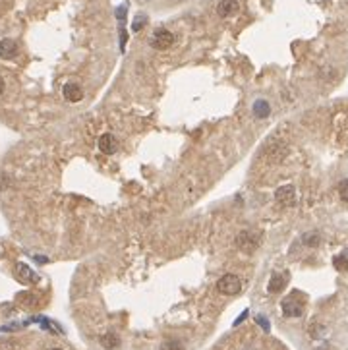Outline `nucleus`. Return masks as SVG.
<instances>
[{"label": "nucleus", "instance_id": "nucleus-9", "mask_svg": "<svg viewBox=\"0 0 348 350\" xmlns=\"http://www.w3.org/2000/svg\"><path fill=\"white\" fill-rule=\"evenodd\" d=\"M287 283H288V275L273 273V275H271V281H269V285H267V290H269L271 294H279V292H283V288L287 287Z\"/></svg>", "mask_w": 348, "mask_h": 350}, {"label": "nucleus", "instance_id": "nucleus-1", "mask_svg": "<svg viewBox=\"0 0 348 350\" xmlns=\"http://www.w3.org/2000/svg\"><path fill=\"white\" fill-rule=\"evenodd\" d=\"M261 244V234L255 230H242L236 236V248L242 250L244 253H251L259 248Z\"/></svg>", "mask_w": 348, "mask_h": 350}, {"label": "nucleus", "instance_id": "nucleus-12", "mask_svg": "<svg viewBox=\"0 0 348 350\" xmlns=\"http://www.w3.org/2000/svg\"><path fill=\"white\" fill-rule=\"evenodd\" d=\"M99 343H101V347H102V349H106V350H114V349H118V347H120V337L108 331V333H104V335H101Z\"/></svg>", "mask_w": 348, "mask_h": 350}, {"label": "nucleus", "instance_id": "nucleus-17", "mask_svg": "<svg viewBox=\"0 0 348 350\" xmlns=\"http://www.w3.org/2000/svg\"><path fill=\"white\" fill-rule=\"evenodd\" d=\"M337 190H339L341 200L348 203V178H345V180H341V182H339V188H337Z\"/></svg>", "mask_w": 348, "mask_h": 350}, {"label": "nucleus", "instance_id": "nucleus-25", "mask_svg": "<svg viewBox=\"0 0 348 350\" xmlns=\"http://www.w3.org/2000/svg\"><path fill=\"white\" fill-rule=\"evenodd\" d=\"M0 255H2V251H0Z\"/></svg>", "mask_w": 348, "mask_h": 350}, {"label": "nucleus", "instance_id": "nucleus-24", "mask_svg": "<svg viewBox=\"0 0 348 350\" xmlns=\"http://www.w3.org/2000/svg\"><path fill=\"white\" fill-rule=\"evenodd\" d=\"M50 350H60V349H50Z\"/></svg>", "mask_w": 348, "mask_h": 350}, {"label": "nucleus", "instance_id": "nucleus-22", "mask_svg": "<svg viewBox=\"0 0 348 350\" xmlns=\"http://www.w3.org/2000/svg\"><path fill=\"white\" fill-rule=\"evenodd\" d=\"M246 315H248V311H244V313H242V315H240V317H238V319L234 321V325H240V323H242V321L246 319Z\"/></svg>", "mask_w": 348, "mask_h": 350}, {"label": "nucleus", "instance_id": "nucleus-4", "mask_svg": "<svg viewBox=\"0 0 348 350\" xmlns=\"http://www.w3.org/2000/svg\"><path fill=\"white\" fill-rule=\"evenodd\" d=\"M151 47L159 50H166L174 43V33H170L168 29H157L149 39Z\"/></svg>", "mask_w": 348, "mask_h": 350}, {"label": "nucleus", "instance_id": "nucleus-16", "mask_svg": "<svg viewBox=\"0 0 348 350\" xmlns=\"http://www.w3.org/2000/svg\"><path fill=\"white\" fill-rule=\"evenodd\" d=\"M161 350H186V349H184V345L178 343V341H164V343L161 345Z\"/></svg>", "mask_w": 348, "mask_h": 350}, {"label": "nucleus", "instance_id": "nucleus-2", "mask_svg": "<svg viewBox=\"0 0 348 350\" xmlns=\"http://www.w3.org/2000/svg\"><path fill=\"white\" fill-rule=\"evenodd\" d=\"M217 290H219L221 294H225V296H236V294L242 290V281H240L236 275L226 273V275H223V277L219 279Z\"/></svg>", "mask_w": 348, "mask_h": 350}, {"label": "nucleus", "instance_id": "nucleus-10", "mask_svg": "<svg viewBox=\"0 0 348 350\" xmlns=\"http://www.w3.org/2000/svg\"><path fill=\"white\" fill-rule=\"evenodd\" d=\"M238 10H240V4H238L236 0H221L219 6H217V14H219L221 18H230V16H234Z\"/></svg>", "mask_w": 348, "mask_h": 350}, {"label": "nucleus", "instance_id": "nucleus-15", "mask_svg": "<svg viewBox=\"0 0 348 350\" xmlns=\"http://www.w3.org/2000/svg\"><path fill=\"white\" fill-rule=\"evenodd\" d=\"M333 263H335V267H337L339 271H348V251H343V253L335 255Z\"/></svg>", "mask_w": 348, "mask_h": 350}, {"label": "nucleus", "instance_id": "nucleus-13", "mask_svg": "<svg viewBox=\"0 0 348 350\" xmlns=\"http://www.w3.org/2000/svg\"><path fill=\"white\" fill-rule=\"evenodd\" d=\"M251 110H253L255 118H267V116H269V112H271V106H269V103H267V101L257 99L255 103H253Z\"/></svg>", "mask_w": 348, "mask_h": 350}, {"label": "nucleus", "instance_id": "nucleus-19", "mask_svg": "<svg viewBox=\"0 0 348 350\" xmlns=\"http://www.w3.org/2000/svg\"><path fill=\"white\" fill-rule=\"evenodd\" d=\"M255 323H257V325H261V329H263V331H269V329H271L269 321H267L263 315H255Z\"/></svg>", "mask_w": 348, "mask_h": 350}, {"label": "nucleus", "instance_id": "nucleus-8", "mask_svg": "<svg viewBox=\"0 0 348 350\" xmlns=\"http://www.w3.org/2000/svg\"><path fill=\"white\" fill-rule=\"evenodd\" d=\"M99 149L101 153H104V155H112V153H116L118 151V140L112 136V134H102L99 138Z\"/></svg>", "mask_w": 348, "mask_h": 350}, {"label": "nucleus", "instance_id": "nucleus-20", "mask_svg": "<svg viewBox=\"0 0 348 350\" xmlns=\"http://www.w3.org/2000/svg\"><path fill=\"white\" fill-rule=\"evenodd\" d=\"M124 16H126V8H124V6H120V8L116 10V18H118L120 21H124Z\"/></svg>", "mask_w": 348, "mask_h": 350}, {"label": "nucleus", "instance_id": "nucleus-23", "mask_svg": "<svg viewBox=\"0 0 348 350\" xmlns=\"http://www.w3.org/2000/svg\"><path fill=\"white\" fill-rule=\"evenodd\" d=\"M4 89H6V83H4V80H2V78H0V95H2V93H4Z\"/></svg>", "mask_w": 348, "mask_h": 350}, {"label": "nucleus", "instance_id": "nucleus-18", "mask_svg": "<svg viewBox=\"0 0 348 350\" xmlns=\"http://www.w3.org/2000/svg\"><path fill=\"white\" fill-rule=\"evenodd\" d=\"M145 23H147V18H145V16H138V18L134 20V23H132V29H134V31H140Z\"/></svg>", "mask_w": 348, "mask_h": 350}, {"label": "nucleus", "instance_id": "nucleus-5", "mask_svg": "<svg viewBox=\"0 0 348 350\" xmlns=\"http://www.w3.org/2000/svg\"><path fill=\"white\" fill-rule=\"evenodd\" d=\"M275 201H277L279 205H283V207H292V205L296 203V190H294V186L287 184V186L277 188Z\"/></svg>", "mask_w": 348, "mask_h": 350}, {"label": "nucleus", "instance_id": "nucleus-21", "mask_svg": "<svg viewBox=\"0 0 348 350\" xmlns=\"http://www.w3.org/2000/svg\"><path fill=\"white\" fill-rule=\"evenodd\" d=\"M124 45H126V31H124V29H120V47L124 49Z\"/></svg>", "mask_w": 348, "mask_h": 350}, {"label": "nucleus", "instance_id": "nucleus-3", "mask_svg": "<svg viewBox=\"0 0 348 350\" xmlns=\"http://www.w3.org/2000/svg\"><path fill=\"white\" fill-rule=\"evenodd\" d=\"M281 308H283V313L287 317H300L304 313V302L298 300V294H290L287 296L285 300L281 302Z\"/></svg>", "mask_w": 348, "mask_h": 350}, {"label": "nucleus", "instance_id": "nucleus-6", "mask_svg": "<svg viewBox=\"0 0 348 350\" xmlns=\"http://www.w3.org/2000/svg\"><path fill=\"white\" fill-rule=\"evenodd\" d=\"M16 277L23 285H33V283L39 281V277L35 275V271L27 263H16Z\"/></svg>", "mask_w": 348, "mask_h": 350}, {"label": "nucleus", "instance_id": "nucleus-7", "mask_svg": "<svg viewBox=\"0 0 348 350\" xmlns=\"http://www.w3.org/2000/svg\"><path fill=\"white\" fill-rule=\"evenodd\" d=\"M62 95H64V99L70 101V103H80V101L83 99V91H82V87L76 82H68L62 87Z\"/></svg>", "mask_w": 348, "mask_h": 350}, {"label": "nucleus", "instance_id": "nucleus-11", "mask_svg": "<svg viewBox=\"0 0 348 350\" xmlns=\"http://www.w3.org/2000/svg\"><path fill=\"white\" fill-rule=\"evenodd\" d=\"M16 54H18V43L14 39H2L0 41V58L10 60V58H16Z\"/></svg>", "mask_w": 348, "mask_h": 350}, {"label": "nucleus", "instance_id": "nucleus-14", "mask_svg": "<svg viewBox=\"0 0 348 350\" xmlns=\"http://www.w3.org/2000/svg\"><path fill=\"white\" fill-rule=\"evenodd\" d=\"M302 242H304V246H307V248H317V246L321 244V236H319V232H306V234L302 236Z\"/></svg>", "mask_w": 348, "mask_h": 350}]
</instances>
